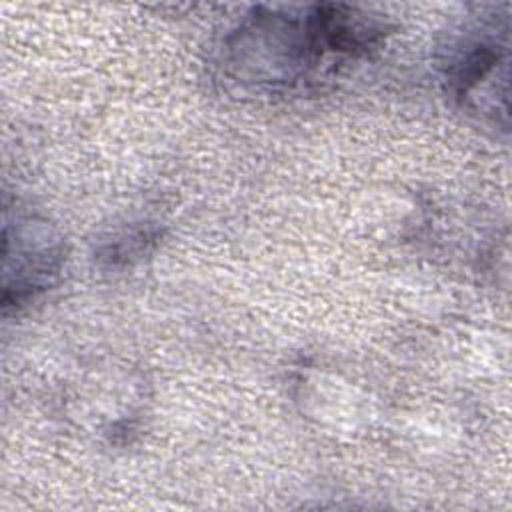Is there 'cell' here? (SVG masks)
Instances as JSON below:
<instances>
[{
	"instance_id": "obj_1",
	"label": "cell",
	"mask_w": 512,
	"mask_h": 512,
	"mask_svg": "<svg viewBox=\"0 0 512 512\" xmlns=\"http://www.w3.org/2000/svg\"><path fill=\"white\" fill-rule=\"evenodd\" d=\"M4 242L14 244L4 248V260L14 258V266L4 268V278L14 274V280L4 284V304H20L32 298L38 290L50 284L62 262V248L52 234L34 220H24L16 226L14 240L4 236Z\"/></svg>"
},
{
	"instance_id": "obj_2",
	"label": "cell",
	"mask_w": 512,
	"mask_h": 512,
	"mask_svg": "<svg viewBox=\"0 0 512 512\" xmlns=\"http://www.w3.org/2000/svg\"><path fill=\"white\" fill-rule=\"evenodd\" d=\"M508 66V44L482 34L480 38L464 40V44L448 60L446 80L450 92L470 104L482 84H490L498 76V68Z\"/></svg>"
}]
</instances>
